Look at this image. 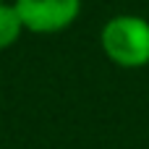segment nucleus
<instances>
[{
	"label": "nucleus",
	"mask_w": 149,
	"mask_h": 149,
	"mask_svg": "<svg viewBox=\"0 0 149 149\" xmlns=\"http://www.w3.org/2000/svg\"><path fill=\"white\" fill-rule=\"evenodd\" d=\"M100 50L123 68L139 71L149 65V18L139 13H115L100 29Z\"/></svg>",
	"instance_id": "1"
},
{
	"label": "nucleus",
	"mask_w": 149,
	"mask_h": 149,
	"mask_svg": "<svg viewBox=\"0 0 149 149\" xmlns=\"http://www.w3.org/2000/svg\"><path fill=\"white\" fill-rule=\"evenodd\" d=\"M21 24L29 34H60L71 29L84 8V0H13Z\"/></svg>",
	"instance_id": "2"
},
{
	"label": "nucleus",
	"mask_w": 149,
	"mask_h": 149,
	"mask_svg": "<svg viewBox=\"0 0 149 149\" xmlns=\"http://www.w3.org/2000/svg\"><path fill=\"white\" fill-rule=\"evenodd\" d=\"M24 34H26V29L21 24V16H18L13 0H3L0 3V52L18 45V39Z\"/></svg>",
	"instance_id": "3"
},
{
	"label": "nucleus",
	"mask_w": 149,
	"mask_h": 149,
	"mask_svg": "<svg viewBox=\"0 0 149 149\" xmlns=\"http://www.w3.org/2000/svg\"><path fill=\"white\" fill-rule=\"evenodd\" d=\"M0 3H3V0H0Z\"/></svg>",
	"instance_id": "4"
}]
</instances>
